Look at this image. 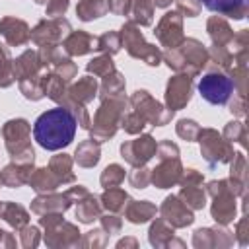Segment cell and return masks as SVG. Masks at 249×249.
Instances as JSON below:
<instances>
[{"instance_id":"8992f818","label":"cell","mask_w":249,"mask_h":249,"mask_svg":"<svg viewBox=\"0 0 249 249\" xmlns=\"http://www.w3.org/2000/svg\"><path fill=\"white\" fill-rule=\"evenodd\" d=\"M156 150L158 146L152 136H142L138 140H130L121 146L123 158L132 165H144L152 158V154H156Z\"/></svg>"},{"instance_id":"cb8c5ba5","label":"cell","mask_w":249,"mask_h":249,"mask_svg":"<svg viewBox=\"0 0 249 249\" xmlns=\"http://www.w3.org/2000/svg\"><path fill=\"white\" fill-rule=\"evenodd\" d=\"M123 177H124L123 167L113 163V165H109V167L103 171V175H101V183H103L105 189H111V187H115L117 183H121Z\"/></svg>"},{"instance_id":"52a82bcc","label":"cell","mask_w":249,"mask_h":249,"mask_svg":"<svg viewBox=\"0 0 249 249\" xmlns=\"http://www.w3.org/2000/svg\"><path fill=\"white\" fill-rule=\"evenodd\" d=\"M156 37L169 49L179 47V41H183L181 33V14L179 12H169L161 18L160 25L156 27Z\"/></svg>"},{"instance_id":"9a60e30c","label":"cell","mask_w":249,"mask_h":249,"mask_svg":"<svg viewBox=\"0 0 249 249\" xmlns=\"http://www.w3.org/2000/svg\"><path fill=\"white\" fill-rule=\"evenodd\" d=\"M91 49H97V39L88 35V33H84V31L72 33L64 41V51H68L70 54H86Z\"/></svg>"},{"instance_id":"83f0119b","label":"cell","mask_w":249,"mask_h":249,"mask_svg":"<svg viewBox=\"0 0 249 249\" xmlns=\"http://www.w3.org/2000/svg\"><path fill=\"white\" fill-rule=\"evenodd\" d=\"M177 132H179V136H183V138H187V140H193L195 136H196V132H198V126H196V123L195 121H179V124H177Z\"/></svg>"},{"instance_id":"44dd1931","label":"cell","mask_w":249,"mask_h":249,"mask_svg":"<svg viewBox=\"0 0 249 249\" xmlns=\"http://www.w3.org/2000/svg\"><path fill=\"white\" fill-rule=\"evenodd\" d=\"M156 214V206H152L150 202H132L126 208V216L130 222L138 224V222H146L148 218H152Z\"/></svg>"},{"instance_id":"4316f807","label":"cell","mask_w":249,"mask_h":249,"mask_svg":"<svg viewBox=\"0 0 249 249\" xmlns=\"http://www.w3.org/2000/svg\"><path fill=\"white\" fill-rule=\"evenodd\" d=\"M76 214H78V218H80L82 222H91L93 216H97V204H95V198L88 195V200L80 202Z\"/></svg>"},{"instance_id":"ba28073f","label":"cell","mask_w":249,"mask_h":249,"mask_svg":"<svg viewBox=\"0 0 249 249\" xmlns=\"http://www.w3.org/2000/svg\"><path fill=\"white\" fill-rule=\"evenodd\" d=\"M200 148L204 158L214 165L216 161H226L230 158V148L228 144L216 134V130H202L200 132Z\"/></svg>"},{"instance_id":"e0dca14e","label":"cell","mask_w":249,"mask_h":249,"mask_svg":"<svg viewBox=\"0 0 249 249\" xmlns=\"http://www.w3.org/2000/svg\"><path fill=\"white\" fill-rule=\"evenodd\" d=\"M76 12H78L80 19H84V21L99 18L105 12H109V0H84L78 4Z\"/></svg>"},{"instance_id":"ac0fdd59","label":"cell","mask_w":249,"mask_h":249,"mask_svg":"<svg viewBox=\"0 0 249 249\" xmlns=\"http://www.w3.org/2000/svg\"><path fill=\"white\" fill-rule=\"evenodd\" d=\"M97 160H99V146L93 144V140H86V142H82L78 146V150H76V161L80 165L91 167V165L97 163Z\"/></svg>"},{"instance_id":"d6986e66","label":"cell","mask_w":249,"mask_h":249,"mask_svg":"<svg viewBox=\"0 0 249 249\" xmlns=\"http://www.w3.org/2000/svg\"><path fill=\"white\" fill-rule=\"evenodd\" d=\"M29 183L35 191H53L58 183V177L51 169H37V173L29 177Z\"/></svg>"},{"instance_id":"ffe728a7","label":"cell","mask_w":249,"mask_h":249,"mask_svg":"<svg viewBox=\"0 0 249 249\" xmlns=\"http://www.w3.org/2000/svg\"><path fill=\"white\" fill-rule=\"evenodd\" d=\"M16 80L14 76V60L10 58V53L4 45H0V86L8 88Z\"/></svg>"},{"instance_id":"7402d4cb","label":"cell","mask_w":249,"mask_h":249,"mask_svg":"<svg viewBox=\"0 0 249 249\" xmlns=\"http://www.w3.org/2000/svg\"><path fill=\"white\" fill-rule=\"evenodd\" d=\"M70 165H72L70 158H68L66 154H62V156L53 158V161H51V171L58 177V181H72L74 175L70 173V169H72Z\"/></svg>"},{"instance_id":"f1b7e54d","label":"cell","mask_w":249,"mask_h":249,"mask_svg":"<svg viewBox=\"0 0 249 249\" xmlns=\"http://www.w3.org/2000/svg\"><path fill=\"white\" fill-rule=\"evenodd\" d=\"M68 8V0H51L49 6H47V16L51 18H56V16H62Z\"/></svg>"},{"instance_id":"8fae6325","label":"cell","mask_w":249,"mask_h":249,"mask_svg":"<svg viewBox=\"0 0 249 249\" xmlns=\"http://www.w3.org/2000/svg\"><path fill=\"white\" fill-rule=\"evenodd\" d=\"M163 160H167V161L160 163L154 169L152 177H150V181H154V185H158L160 189L173 185L179 179V173H181V165H179L177 158H163Z\"/></svg>"},{"instance_id":"7a4b0ae2","label":"cell","mask_w":249,"mask_h":249,"mask_svg":"<svg viewBox=\"0 0 249 249\" xmlns=\"http://www.w3.org/2000/svg\"><path fill=\"white\" fill-rule=\"evenodd\" d=\"M167 64L175 70H189V74H196L204 64H206V51L202 49V45L195 39H187L183 49L169 53L167 56Z\"/></svg>"},{"instance_id":"1f68e13d","label":"cell","mask_w":249,"mask_h":249,"mask_svg":"<svg viewBox=\"0 0 249 249\" xmlns=\"http://www.w3.org/2000/svg\"><path fill=\"white\" fill-rule=\"evenodd\" d=\"M130 0H109V10L115 14H126Z\"/></svg>"},{"instance_id":"6da1fadb","label":"cell","mask_w":249,"mask_h":249,"mask_svg":"<svg viewBox=\"0 0 249 249\" xmlns=\"http://www.w3.org/2000/svg\"><path fill=\"white\" fill-rule=\"evenodd\" d=\"M78 121L66 107H54L39 115L33 124V136L45 150H60L74 140Z\"/></svg>"},{"instance_id":"d4e9b609","label":"cell","mask_w":249,"mask_h":249,"mask_svg":"<svg viewBox=\"0 0 249 249\" xmlns=\"http://www.w3.org/2000/svg\"><path fill=\"white\" fill-rule=\"evenodd\" d=\"M124 200H126V193L119 191V189H109L103 195V202L109 210H121L124 208Z\"/></svg>"},{"instance_id":"5bb4252c","label":"cell","mask_w":249,"mask_h":249,"mask_svg":"<svg viewBox=\"0 0 249 249\" xmlns=\"http://www.w3.org/2000/svg\"><path fill=\"white\" fill-rule=\"evenodd\" d=\"M161 212L169 222H173V226H187V224L193 222V214L175 196L165 198V204L161 206Z\"/></svg>"},{"instance_id":"d6a6232c","label":"cell","mask_w":249,"mask_h":249,"mask_svg":"<svg viewBox=\"0 0 249 249\" xmlns=\"http://www.w3.org/2000/svg\"><path fill=\"white\" fill-rule=\"evenodd\" d=\"M169 4H171V0H156V6H161V8H165Z\"/></svg>"},{"instance_id":"4dcf8cb0","label":"cell","mask_w":249,"mask_h":249,"mask_svg":"<svg viewBox=\"0 0 249 249\" xmlns=\"http://www.w3.org/2000/svg\"><path fill=\"white\" fill-rule=\"evenodd\" d=\"M179 12H187V16H196L200 10V2L196 0H179Z\"/></svg>"},{"instance_id":"4fadbf2b","label":"cell","mask_w":249,"mask_h":249,"mask_svg":"<svg viewBox=\"0 0 249 249\" xmlns=\"http://www.w3.org/2000/svg\"><path fill=\"white\" fill-rule=\"evenodd\" d=\"M210 12H218L222 16H230L241 19L247 12V0H198Z\"/></svg>"},{"instance_id":"5b68a950","label":"cell","mask_w":249,"mask_h":249,"mask_svg":"<svg viewBox=\"0 0 249 249\" xmlns=\"http://www.w3.org/2000/svg\"><path fill=\"white\" fill-rule=\"evenodd\" d=\"M121 37H123L124 47L128 49V53H130L132 56L146 60V62L152 64V66L160 62V51H158L156 47H152V45H146L144 39H142V35H140V31H138L132 23H126V25L123 27Z\"/></svg>"},{"instance_id":"f546056e","label":"cell","mask_w":249,"mask_h":249,"mask_svg":"<svg viewBox=\"0 0 249 249\" xmlns=\"http://www.w3.org/2000/svg\"><path fill=\"white\" fill-rule=\"evenodd\" d=\"M130 183H132L134 187L142 189V187H146V185L150 183V173H148L146 169H136V171L130 175Z\"/></svg>"},{"instance_id":"30bf717a","label":"cell","mask_w":249,"mask_h":249,"mask_svg":"<svg viewBox=\"0 0 249 249\" xmlns=\"http://www.w3.org/2000/svg\"><path fill=\"white\" fill-rule=\"evenodd\" d=\"M191 78L189 76H175L169 80L167 84V93H165V101L169 105L171 111L181 109L189 99H191Z\"/></svg>"},{"instance_id":"277c9868","label":"cell","mask_w":249,"mask_h":249,"mask_svg":"<svg viewBox=\"0 0 249 249\" xmlns=\"http://www.w3.org/2000/svg\"><path fill=\"white\" fill-rule=\"evenodd\" d=\"M123 117V109H121V103L115 101L113 97L109 99V107L107 103L103 101V105L99 107L97 115H95V126H93V138L97 142H103L105 138L113 136L115 130H117V123L119 119Z\"/></svg>"},{"instance_id":"603a6c76","label":"cell","mask_w":249,"mask_h":249,"mask_svg":"<svg viewBox=\"0 0 249 249\" xmlns=\"http://www.w3.org/2000/svg\"><path fill=\"white\" fill-rule=\"evenodd\" d=\"M132 19L140 25H148L152 21V4L150 0H132Z\"/></svg>"},{"instance_id":"2e32d148","label":"cell","mask_w":249,"mask_h":249,"mask_svg":"<svg viewBox=\"0 0 249 249\" xmlns=\"http://www.w3.org/2000/svg\"><path fill=\"white\" fill-rule=\"evenodd\" d=\"M95 89H97V82H95L91 76H86V78H82L76 86L70 88V97H72L74 101H78V103H88V101L93 99Z\"/></svg>"},{"instance_id":"484cf974","label":"cell","mask_w":249,"mask_h":249,"mask_svg":"<svg viewBox=\"0 0 249 249\" xmlns=\"http://www.w3.org/2000/svg\"><path fill=\"white\" fill-rule=\"evenodd\" d=\"M88 70H89V72H93L95 76H107L109 72H115V68H113V62H111L109 54H103V56H99V58L91 60V62L88 64Z\"/></svg>"},{"instance_id":"7c38bea8","label":"cell","mask_w":249,"mask_h":249,"mask_svg":"<svg viewBox=\"0 0 249 249\" xmlns=\"http://www.w3.org/2000/svg\"><path fill=\"white\" fill-rule=\"evenodd\" d=\"M0 33L6 37V41L10 45H21V43H27L31 33L25 25V21L21 19H16V18H4L0 21Z\"/></svg>"},{"instance_id":"3957f363","label":"cell","mask_w":249,"mask_h":249,"mask_svg":"<svg viewBox=\"0 0 249 249\" xmlns=\"http://www.w3.org/2000/svg\"><path fill=\"white\" fill-rule=\"evenodd\" d=\"M198 91L208 103L224 105V103H228V99L233 91V80L220 72H208L202 76V80L198 84Z\"/></svg>"},{"instance_id":"9c48e42d","label":"cell","mask_w":249,"mask_h":249,"mask_svg":"<svg viewBox=\"0 0 249 249\" xmlns=\"http://www.w3.org/2000/svg\"><path fill=\"white\" fill-rule=\"evenodd\" d=\"M70 31V25L66 19H54V21H41L33 33H31V39L39 45H51V43H56L60 41L66 33Z\"/></svg>"}]
</instances>
